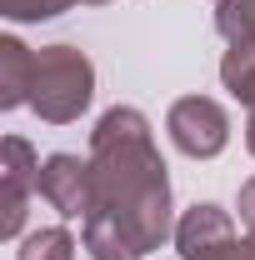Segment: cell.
Listing matches in <instances>:
<instances>
[{
    "label": "cell",
    "mask_w": 255,
    "mask_h": 260,
    "mask_svg": "<svg viewBox=\"0 0 255 260\" xmlns=\"http://www.w3.org/2000/svg\"><path fill=\"white\" fill-rule=\"evenodd\" d=\"M30 85H35V50L15 35H0V105H30Z\"/></svg>",
    "instance_id": "cell-7"
},
{
    "label": "cell",
    "mask_w": 255,
    "mask_h": 260,
    "mask_svg": "<svg viewBox=\"0 0 255 260\" xmlns=\"http://www.w3.org/2000/svg\"><path fill=\"white\" fill-rule=\"evenodd\" d=\"M75 0H0V15H10V20H50V15H60Z\"/></svg>",
    "instance_id": "cell-11"
},
{
    "label": "cell",
    "mask_w": 255,
    "mask_h": 260,
    "mask_svg": "<svg viewBox=\"0 0 255 260\" xmlns=\"http://www.w3.org/2000/svg\"><path fill=\"white\" fill-rule=\"evenodd\" d=\"M240 220L250 225V235H255V180H245L240 185Z\"/></svg>",
    "instance_id": "cell-13"
},
{
    "label": "cell",
    "mask_w": 255,
    "mask_h": 260,
    "mask_svg": "<svg viewBox=\"0 0 255 260\" xmlns=\"http://www.w3.org/2000/svg\"><path fill=\"white\" fill-rule=\"evenodd\" d=\"M35 180H40V155L30 150V140L5 135L0 145V235L15 240L25 225V200H30Z\"/></svg>",
    "instance_id": "cell-4"
},
{
    "label": "cell",
    "mask_w": 255,
    "mask_h": 260,
    "mask_svg": "<svg viewBox=\"0 0 255 260\" xmlns=\"http://www.w3.org/2000/svg\"><path fill=\"white\" fill-rule=\"evenodd\" d=\"M220 80H225V90L245 105V145H250V155H255V50H225V60H220Z\"/></svg>",
    "instance_id": "cell-8"
},
{
    "label": "cell",
    "mask_w": 255,
    "mask_h": 260,
    "mask_svg": "<svg viewBox=\"0 0 255 260\" xmlns=\"http://www.w3.org/2000/svg\"><path fill=\"white\" fill-rule=\"evenodd\" d=\"M215 30L235 50H255V0H215Z\"/></svg>",
    "instance_id": "cell-9"
},
{
    "label": "cell",
    "mask_w": 255,
    "mask_h": 260,
    "mask_svg": "<svg viewBox=\"0 0 255 260\" xmlns=\"http://www.w3.org/2000/svg\"><path fill=\"white\" fill-rule=\"evenodd\" d=\"M195 260H255V235H245V240H220V245H210V250H200Z\"/></svg>",
    "instance_id": "cell-12"
},
{
    "label": "cell",
    "mask_w": 255,
    "mask_h": 260,
    "mask_svg": "<svg viewBox=\"0 0 255 260\" xmlns=\"http://www.w3.org/2000/svg\"><path fill=\"white\" fill-rule=\"evenodd\" d=\"M90 215L85 250L90 260H140L170 235V175L160 160L150 120L130 105L105 110L90 130Z\"/></svg>",
    "instance_id": "cell-1"
},
{
    "label": "cell",
    "mask_w": 255,
    "mask_h": 260,
    "mask_svg": "<svg viewBox=\"0 0 255 260\" xmlns=\"http://www.w3.org/2000/svg\"><path fill=\"white\" fill-rule=\"evenodd\" d=\"M85 5H105V0H85Z\"/></svg>",
    "instance_id": "cell-14"
},
{
    "label": "cell",
    "mask_w": 255,
    "mask_h": 260,
    "mask_svg": "<svg viewBox=\"0 0 255 260\" xmlns=\"http://www.w3.org/2000/svg\"><path fill=\"white\" fill-rule=\"evenodd\" d=\"M15 260H75V235L65 225H45V230H30L20 240Z\"/></svg>",
    "instance_id": "cell-10"
},
{
    "label": "cell",
    "mask_w": 255,
    "mask_h": 260,
    "mask_svg": "<svg viewBox=\"0 0 255 260\" xmlns=\"http://www.w3.org/2000/svg\"><path fill=\"white\" fill-rule=\"evenodd\" d=\"M230 235H235V225H230V215L220 205H190L180 215V225H175V245H180V260H195L200 250L220 245Z\"/></svg>",
    "instance_id": "cell-6"
},
{
    "label": "cell",
    "mask_w": 255,
    "mask_h": 260,
    "mask_svg": "<svg viewBox=\"0 0 255 260\" xmlns=\"http://www.w3.org/2000/svg\"><path fill=\"white\" fill-rule=\"evenodd\" d=\"M165 130L175 140V150H185L190 160H210L230 145V115H225L220 100L210 95H185L170 105L165 115Z\"/></svg>",
    "instance_id": "cell-3"
},
{
    "label": "cell",
    "mask_w": 255,
    "mask_h": 260,
    "mask_svg": "<svg viewBox=\"0 0 255 260\" xmlns=\"http://www.w3.org/2000/svg\"><path fill=\"white\" fill-rule=\"evenodd\" d=\"M35 195L60 210L65 220H85L90 215V195H95V175H90V160L80 155H50L40 160V180H35Z\"/></svg>",
    "instance_id": "cell-5"
},
{
    "label": "cell",
    "mask_w": 255,
    "mask_h": 260,
    "mask_svg": "<svg viewBox=\"0 0 255 260\" xmlns=\"http://www.w3.org/2000/svg\"><path fill=\"white\" fill-rule=\"evenodd\" d=\"M95 95V65L75 45H45L35 50V85H30V110L50 125L80 120V110Z\"/></svg>",
    "instance_id": "cell-2"
}]
</instances>
